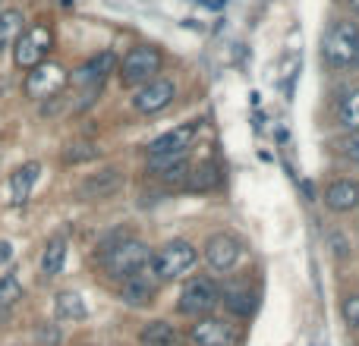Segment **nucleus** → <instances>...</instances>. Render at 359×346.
<instances>
[{
	"mask_svg": "<svg viewBox=\"0 0 359 346\" xmlns=\"http://www.w3.org/2000/svg\"><path fill=\"white\" fill-rule=\"evenodd\" d=\"M22 22L25 19L19 10H0V54L16 44V38L22 35Z\"/></svg>",
	"mask_w": 359,
	"mask_h": 346,
	"instance_id": "6ab92c4d",
	"label": "nucleus"
},
{
	"mask_svg": "<svg viewBox=\"0 0 359 346\" xmlns=\"http://www.w3.org/2000/svg\"><path fill=\"white\" fill-rule=\"evenodd\" d=\"M337 155L347 158L350 164H359V132H350V136H344L337 142Z\"/></svg>",
	"mask_w": 359,
	"mask_h": 346,
	"instance_id": "bb28decb",
	"label": "nucleus"
},
{
	"mask_svg": "<svg viewBox=\"0 0 359 346\" xmlns=\"http://www.w3.org/2000/svg\"><path fill=\"white\" fill-rule=\"evenodd\" d=\"M356 48H359V25L347 22V19H337L325 29L322 35V54L328 60V67L344 69V67H353L356 60Z\"/></svg>",
	"mask_w": 359,
	"mask_h": 346,
	"instance_id": "f257e3e1",
	"label": "nucleus"
},
{
	"mask_svg": "<svg viewBox=\"0 0 359 346\" xmlns=\"http://www.w3.org/2000/svg\"><path fill=\"white\" fill-rule=\"evenodd\" d=\"M344 321L350 324V328H359V293L356 296H347L344 299Z\"/></svg>",
	"mask_w": 359,
	"mask_h": 346,
	"instance_id": "cd10ccee",
	"label": "nucleus"
},
{
	"mask_svg": "<svg viewBox=\"0 0 359 346\" xmlns=\"http://www.w3.org/2000/svg\"><path fill=\"white\" fill-rule=\"evenodd\" d=\"M189 340L196 346H230L236 340V331L221 318H202L198 324H192Z\"/></svg>",
	"mask_w": 359,
	"mask_h": 346,
	"instance_id": "f8f14e48",
	"label": "nucleus"
},
{
	"mask_svg": "<svg viewBox=\"0 0 359 346\" xmlns=\"http://www.w3.org/2000/svg\"><path fill=\"white\" fill-rule=\"evenodd\" d=\"M63 82H67L63 67H57V63H38L29 73V79H25V92L32 98H54L63 88Z\"/></svg>",
	"mask_w": 359,
	"mask_h": 346,
	"instance_id": "9d476101",
	"label": "nucleus"
},
{
	"mask_svg": "<svg viewBox=\"0 0 359 346\" xmlns=\"http://www.w3.org/2000/svg\"><path fill=\"white\" fill-rule=\"evenodd\" d=\"M217 303H221V290H217L215 280L211 277H192V280H186V286L180 290L177 309L183 312V315L202 318V315H208Z\"/></svg>",
	"mask_w": 359,
	"mask_h": 346,
	"instance_id": "20e7f679",
	"label": "nucleus"
},
{
	"mask_svg": "<svg viewBox=\"0 0 359 346\" xmlns=\"http://www.w3.org/2000/svg\"><path fill=\"white\" fill-rule=\"evenodd\" d=\"M149 261H151L149 246L139 242V240H123V242H117V246H111L104 252L107 274L117 277V280H126V277H133V274H142L145 268H149Z\"/></svg>",
	"mask_w": 359,
	"mask_h": 346,
	"instance_id": "f03ea898",
	"label": "nucleus"
},
{
	"mask_svg": "<svg viewBox=\"0 0 359 346\" xmlns=\"http://www.w3.org/2000/svg\"><path fill=\"white\" fill-rule=\"evenodd\" d=\"M86 315H88V309L79 293H60V296H57V318H63V321H79V318H86Z\"/></svg>",
	"mask_w": 359,
	"mask_h": 346,
	"instance_id": "5701e85b",
	"label": "nucleus"
},
{
	"mask_svg": "<svg viewBox=\"0 0 359 346\" xmlns=\"http://www.w3.org/2000/svg\"><path fill=\"white\" fill-rule=\"evenodd\" d=\"M114 67H117L114 50H101V54H95L92 60H86L79 69H76L73 82L82 88H101V82L107 79V73H114Z\"/></svg>",
	"mask_w": 359,
	"mask_h": 346,
	"instance_id": "ddd939ff",
	"label": "nucleus"
},
{
	"mask_svg": "<svg viewBox=\"0 0 359 346\" xmlns=\"http://www.w3.org/2000/svg\"><path fill=\"white\" fill-rule=\"evenodd\" d=\"M151 173H155L161 183H168V186H177V183L186 186V177H189V164H186V158H177V161H170V164L151 167Z\"/></svg>",
	"mask_w": 359,
	"mask_h": 346,
	"instance_id": "b1692460",
	"label": "nucleus"
},
{
	"mask_svg": "<svg viewBox=\"0 0 359 346\" xmlns=\"http://www.w3.org/2000/svg\"><path fill=\"white\" fill-rule=\"evenodd\" d=\"M151 274L155 280H177L196 265V249L186 240H174L168 246H161L155 255H151Z\"/></svg>",
	"mask_w": 359,
	"mask_h": 346,
	"instance_id": "7ed1b4c3",
	"label": "nucleus"
},
{
	"mask_svg": "<svg viewBox=\"0 0 359 346\" xmlns=\"http://www.w3.org/2000/svg\"><path fill=\"white\" fill-rule=\"evenodd\" d=\"M120 186H123V173L117 167H104L98 173H88L79 183L76 195L86 198V202H98V198H111L114 192H120Z\"/></svg>",
	"mask_w": 359,
	"mask_h": 346,
	"instance_id": "9b49d317",
	"label": "nucleus"
},
{
	"mask_svg": "<svg viewBox=\"0 0 359 346\" xmlns=\"http://www.w3.org/2000/svg\"><path fill=\"white\" fill-rule=\"evenodd\" d=\"M174 98H177V85H174V82L155 76V79L145 82V85L136 92L133 107H136L139 113H158V111H164V107H168Z\"/></svg>",
	"mask_w": 359,
	"mask_h": 346,
	"instance_id": "6e6552de",
	"label": "nucleus"
},
{
	"mask_svg": "<svg viewBox=\"0 0 359 346\" xmlns=\"http://www.w3.org/2000/svg\"><path fill=\"white\" fill-rule=\"evenodd\" d=\"M221 299H224V305H227L230 315H236V318L252 315L255 305H259L255 293H252V290H243V286H230L227 293H221Z\"/></svg>",
	"mask_w": 359,
	"mask_h": 346,
	"instance_id": "f3484780",
	"label": "nucleus"
},
{
	"mask_svg": "<svg viewBox=\"0 0 359 346\" xmlns=\"http://www.w3.org/2000/svg\"><path fill=\"white\" fill-rule=\"evenodd\" d=\"M240 240L230 233H215L208 242H205V261H208L211 271H230V268L240 261Z\"/></svg>",
	"mask_w": 359,
	"mask_h": 346,
	"instance_id": "1a4fd4ad",
	"label": "nucleus"
},
{
	"mask_svg": "<svg viewBox=\"0 0 359 346\" xmlns=\"http://www.w3.org/2000/svg\"><path fill=\"white\" fill-rule=\"evenodd\" d=\"M50 32L44 25H32L13 44V60H16L19 69H35L38 63H44V54L50 50Z\"/></svg>",
	"mask_w": 359,
	"mask_h": 346,
	"instance_id": "0eeeda50",
	"label": "nucleus"
},
{
	"mask_svg": "<svg viewBox=\"0 0 359 346\" xmlns=\"http://www.w3.org/2000/svg\"><path fill=\"white\" fill-rule=\"evenodd\" d=\"M98 155H101L98 145H92V142H79V145H69V148L63 151V161H67V164H82V161H95Z\"/></svg>",
	"mask_w": 359,
	"mask_h": 346,
	"instance_id": "a878e982",
	"label": "nucleus"
},
{
	"mask_svg": "<svg viewBox=\"0 0 359 346\" xmlns=\"http://www.w3.org/2000/svg\"><path fill=\"white\" fill-rule=\"evenodd\" d=\"M347 6H350V10H353L356 16H359V0H347Z\"/></svg>",
	"mask_w": 359,
	"mask_h": 346,
	"instance_id": "c756f323",
	"label": "nucleus"
},
{
	"mask_svg": "<svg viewBox=\"0 0 359 346\" xmlns=\"http://www.w3.org/2000/svg\"><path fill=\"white\" fill-rule=\"evenodd\" d=\"M63 261H67V242L63 240H50L44 246V255H41V271L48 277H57L63 271Z\"/></svg>",
	"mask_w": 359,
	"mask_h": 346,
	"instance_id": "4be33fe9",
	"label": "nucleus"
},
{
	"mask_svg": "<svg viewBox=\"0 0 359 346\" xmlns=\"http://www.w3.org/2000/svg\"><path fill=\"white\" fill-rule=\"evenodd\" d=\"M38 177H41V164L38 161H29V164H22V167L13 170V177H10V202L13 205L29 202L32 186L38 183Z\"/></svg>",
	"mask_w": 359,
	"mask_h": 346,
	"instance_id": "4468645a",
	"label": "nucleus"
},
{
	"mask_svg": "<svg viewBox=\"0 0 359 346\" xmlns=\"http://www.w3.org/2000/svg\"><path fill=\"white\" fill-rule=\"evenodd\" d=\"M10 258H13V242L0 240V265H4V261H10Z\"/></svg>",
	"mask_w": 359,
	"mask_h": 346,
	"instance_id": "c85d7f7f",
	"label": "nucleus"
},
{
	"mask_svg": "<svg viewBox=\"0 0 359 346\" xmlns=\"http://www.w3.org/2000/svg\"><path fill=\"white\" fill-rule=\"evenodd\" d=\"M325 205H328L331 211H337V214L353 211L359 205V183H353V179H337V183H331L328 189H325Z\"/></svg>",
	"mask_w": 359,
	"mask_h": 346,
	"instance_id": "2eb2a0df",
	"label": "nucleus"
},
{
	"mask_svg": "<svg viewBox=\"0 0 359 346\" xmlns=\"http://www.w3.org/2000/svg\"><path fill=\"white\" fill-rule=\"evenodd\" d=\"M217 179H221V173H217L215 164H198L196 170H189V177H186V189H192V192H208V189H215L217 186Z\"/></svg>",
	"mask_w": 359,
	"mask_h": 346,
	"instance_id": "412c9836",
	"label": "nucleus"
},
{
	"mask_svg": "<svg viewBox=\"0 0 359 346\" xmlns=\"http://www.w3.org/2000/svg\"><path fill=\"white\" fill-rule=\"evenodd\" d=\"M196 130H198V123H183V126H177V130L158 136L155 142L149 145V170L183 158L186 148L192 145V139H196Z\"/></svg>",
	"mask_w": 359,
	"mask_h": 346,
	"instance_id": "39448f33",
	"label": "nucleus"
},
{
	"mask_svg": "<svg viewBox=\"0 0 359 346\" xmlns=\"http://www.w3.org/2000/svg\"><path fill=\"white\" fill-rule=\"evenodd\" d=\"M353 67H359V48H356V60H353Z\"/></svg>",
	"mask_w": 359,
	"mask_h": 346,
	"instance_id": "7c9ffc66",
	"label": "nucleus"
},
{
	"mask_svg": "<svg viewBox=\"0 0 359 346\" xmlns=\"http://www.w3.org/2000/svg\"><path fill=\"white\" fill-rule=\"evenodd\" d=\"M337 120H341L344 130L359 132V88H350L341 98V104H337Z\"/></svg>",
	"mask_w": 359,
	"mask_h": 346,
	"instance_id": "aec40b11",
	"label": "nucleus"
},
{
	"mask_svg": "<svg viewBox=\"0 0 359 346\" xmlns=\"http://www.w3.org/2000/svg\"><path fill=\"white\" fill-rule=\"evenodd\" d=\"M126 305H149L155 299V284H151L145 274H133L123 280V290H120Z\"/></svg>",
	"mask_w": 359,
	"mask_h": 346,
	"instance_id": "dca6fc26",
	"label": "nucleus"
},
{
	"mask_svg": "<svg viewBox=\"0 0 359 346\" xmlns=\"http://www.w3.org/2000/svg\"><path fill=\"white\" fill-rule=\"evenodd\" d=\"M139 340H142V346H177L180 337H177L174 324H168V321H149L142 328V334H139Z\"/></svg>",
	"mask_w": 359,
	"mask_h": 346,
	"instance_id": "a211bd4d",
	"label": "nucleus"
},
{
	"mask_svg": "<svg viewBox=\"0 0 359 346\" xmlns=\"http://www.w3.org/2000/svg\"><path fill=\"white\" fill-rule=\"evenodd\" d=\"M22 299V284H19L16 274H4L0 277V309H10Z\"/></svg>",
	"mask_w": 359,
	"mask_h": 346,
	"instance_id": "393cba45",
	"label": "nucleus"
},
{
	"mask_svg": "<svg viewBox=\"0 0 359 346\" xmlns=\"http://www.w3.org/2000/svg\"><path fill=\"white\" fill-rule=\"evenodd\" d=\"M161 73V50L158 48H133L130 54L123 57V67H120V76H123L126 85H145L151 82L155 76Z\"/></svg>",
	"mask_w": 359,
	"mask_h": 346,
	"instance_id": "423d86ee",
	"label": "nucleus"
}]
</instances>
